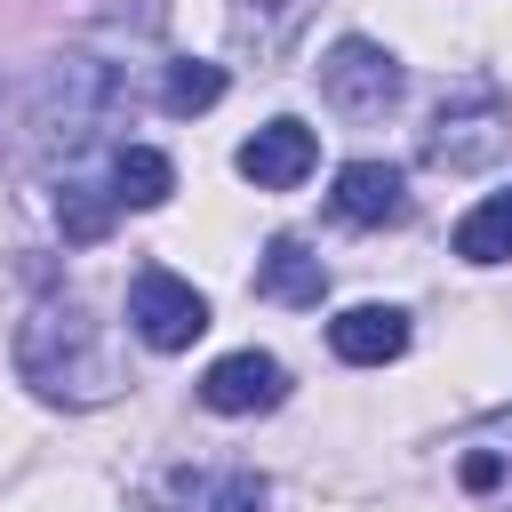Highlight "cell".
<instances>
[{"label":"cell","instance_id":"5bb4252c","mask_svg":"<svg viewBox=\"0 0 512 512\" xmlns=\"http://www.w3.org/2000/svg\"><path fill=\"white\" fill-rule=\"evenodd\" d=\"M208 104H224V64H200V56L160 64V112H168V120H192V112H208Z\"/></svg>","mask_w":512,"mask_h":512},{"label":"cell","instance_id":"4fadbf2b","mask_svg":"<svg viewBox=\"0 0 512 512\" xmlns=\"http://www.w3.org/2000/svg\"><path fill=\"white\" fill-rule=\"evenodd\" d=\"M112 216H120V208H112V184H88V176H72V168L56 176V224H64V240L88 248V240L112 232Z\"/></svg>","mask_w":512,"mask_h":512},{"label":"cell","instance_id":"8992f818","mask_svg":"<svg viewBox=\"0 0 512 512\" xmlns=\"http://www.w3.org/2000/svg\"><path fill=\"white\" fill-rule=\"evenodd\" d=\"M280 400H288V368L272 352H256V344L208 360V376H200V408H216V416H264Z\"/></svg>","mask_w":512,"mask_h":512},{"label":"cell","instance_id":"7c38bea8","mask_svg":"<svg viewBox=\"0 0 512 512\" xmlns=\"http://www.w3.org/2000/svg\"><path fill=\"white\" fill-rule=\"evenodd\" d=\"M104 184H112V208H160L176 192V160L152 152V144H120L104 160Z\"/></svg>","mask_w":512,"mask_h":512},{"label":"cell","instance_id":"30bf717a","mask_svg":"<svg viewBox=\"0 0 512 512\" xmlns=\"http://www.w3.org/2000/svg\"><path fill=\"white\" fill-rule=\"evenodd\" d=\"M312 8H320V0H232V48L256 56V64H280V56L304 40Z\"/></svg>","mask_w":512,"mask_h":512},{"label":"cell","instance_id":"7a4b0ae2","mask_svg":"<svg viewBox=\"0 0 512 512\" xmlns=\"http://www.w3.org/2000/svg\"><path fill=\"white\" fill-rule=\"evenodd\" d=\"M424 160H432V168H456V176L512 160V104H504L488 80L456 88V96L432 112V128H424Z\"/></svg>","mask_w":512,"mask_h":512},{"label":"cell","instance_id":"9a60e30c","mask_svg":"<svg viewBox=\"0 0 512 512\" xmlns=\"http://www.w3.org/2000/svg\"><path fill=\"white\" fill-rule=\"evenodd\" d=\"M456 256H464V264H504V256H512V184L488 192V200L456 224Z\"/></svg>","mask_w":512,"mask_h":512},{"label":"cell","instance_id":"2e32d148","mask_svg":"<svg viewBox=\"0 0 512 512\" xmlns=\"http://www.w3.org/2000/svg\"><path fill=\"white\" fill-rule=\"evenodd\" d=\"M264 504H272V480L264 472H224L208 488V512H264Z\"/></svg>","mask_w":512,"mask_h":512},{"label":"cell","instance_id":"9c48e42d","mask_svg":"<svg viewBox=\"0 0 512 512\" xmlns=\"http://www.w3.org/2000/svg\"><path fill=\"white\" fill-rule=\"evenodd\" d=\"M256 296H264V304L312 312V304L328 296V264H320L296 232H280V240H264V256H256Z\"/></svg>","mask_w":512,"mask_h":512},{"label":"cell","instance_id":"277c9868","mask_svg":"<svg viewBox=\"0 0 512 512\" xmlns=\"http://www.w3.org/2000/svg\"><path fill=\"white\" fill-rule=\"evenodd\" d=\"M128 328L152 344V352H192L208 336V296L192 280H176L168 264H144L128 280Z\"/></svg>","mask_w":512,"mask_h":512},{"label":"cell","instance_id":"6da1fadb","mask_svg":"<svg viewBox=\"0 0 512 512\" xmlns=\"http://www.w3.org/2000/svg\"><path fill=\"white\" fill-rule=\"evenodd\" d=\"M16 376L40 392V400H64V408H96L120 392L112 360H104V336L96 320L72 304V296H40L16 328Z\"/></svg>","mask_w":512,"mask_h":512},{"label":"cell","instance_id":"8fae6325","mask_svg":"<svg viewBox=\"0 0 512 512\" xmlns=\"http://www.w3.org/2000/svg\"><path fill=\"white\" fill-rule=\"evenodd\" d=\"M456 488L464 496H504L512 488V408H496L488 424H472L456 440Z\"/></svg>","mask_w":512,"mask_h":512},{"label":"cell","instance_id":"ba28073f","mask_svg":"<svg viewBox=\"0 0 512 512\" xmlns=\"http://www.w3.org/2000/svg\"><path fill=\"white\" fill-rule=\"evenodd\" d=\"M328 352L344 368H384V360L408 352V312L400 304H352V312L328 320Z\"/></svg>","mask_w":512,"mask_h":512},{"label":"cell","instance_id":"3957f363","mask_svg":"<svg viewBox=\"0 0 512 512\" xmlns=\"http://www.w3.org/2000/svg\"><path fill=\"white\" fill-rule=\"evenodd\" d=\"M400 88H408L400 56H392L384 40H368V32H344V40L320 56V96H328L344 120H384V112L400 104Z\"/></svg>","mask_w":512,"mask_h":512},{"label":"cell","instance_id":"5b68a950","mask_svg":"<svg viewBox=\"0 0 512 512\" xmlns=\"http://www.w3.org/2000/svg\"><path fill=\"white\" fill-rule=\"evenodd\" d=\"M232 168H240L256 192H296V184L320 168V136H312L296 112H280V120H264V128L232 152Z\"/></svg>","mask_w":512,"mask_h":512},{"label":"cell","instance_id":"52a82bcc","mask_svg":"<svg viewBox=\"0 0 512 512\" xmlns=\"http://www.w3.org/2000/svg\"><path fill=\"white\" fill-rule=\"evenodd\" d=\"M328 208H336V224H360V232L368 224H400L408 216V176L392 160H344Z\"/></svg>","mask_w":512,"mask_h":512}]
</instances>
